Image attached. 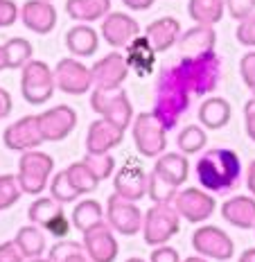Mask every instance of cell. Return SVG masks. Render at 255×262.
<instances>
[{
    "mask_svg": "<svg viewBox=\"0 0 255 262\" xmlns=\"http://www.w3.org/2000/svg\"><path fill=\"white\" fill-rule=\"evenodd\" d=\"M194 172H197L199 185L203 190H208L213 194H224L235 188L237 181H240L242 161L233 149L215 147V149H208L199 156Z\"/></svg>",
    "mask_w": 255,
    "mask_h": 262,
    "instance_id": "6da1fadb",
    "label": "cell"
},
{
    "mask_svg": "<svg viewBox=\"0 0 255 262\" xmlns=\"http://www.w3.org/2000/svg\"><path fill=\"white\" fill-rule=\"evenodd\" d=\"M190 95L192 93L183 84L176 63L165 66V68H160L158 81H156V100L151 113L165 124L167 131L174 129L176 122L183 118V113L190 108Z\"/></svg>",
    "mask_w": 255,
    "mask_h": 262,
    "instance_id": "7a4b0ae2",
    "label": "cell"
},
{
    "mask_svg": "<svg viewBox=\"0 0 255 262\" xmlns=\"http://www.w3.org/2000/svg\"><path fill=\"white\" fill-rule=\"evenodd\" d=\"M190 163L181 151H165L156 158L154 170L149 172V199L154 204H172L178 188L188 181Z\"/></svg>",
    "mask_w": 255,
    "mask_h": 262,
    "instance_id": "3957f363",
    "label": "cell"
},
{
    "mask_svg": "<svg viewBox=\"0 0 255 262\" xmlns=\"http://www.w3.org/2000/svg\"><path fill=\"white\" fill-rule=\"evenodd\" d=\"M176 70L192 95H210L221 81L224 63L217 52H208L201 57H181Z\"/></svg>",
    "mask_w": 255,
    "mask_h": 262,
    "instance_id": "277c9868",
    "label": "cell"
},
{
    "mask_svg": "<svg viewBox=\"0 0 255 262\" xmlns=\"http://www.w3.org/2000/svg\"><path fill=\"white\" fill-rule=\"evenodd\" d=\"M90 106L100 118L108 120L122 131H127V127L133 124V106L122 86L120 89H95L90 95Z\"/></svg>",
    "mask_w": 255,
    "mask_h": 262,
    "instance_id": "5b68a950",
    "label": "cell"
},
{
    "mask_svg": "<svg viewBox=\"0 0 255 262\" xmlns=\"http://www.w3.org/2000/svg\"><path fill=\"white\" fill-rule=\"evenodd\" d=\"M54 91H57L54 70L45 61L32 59L23 68V75H20V93H23V100L32 106H41L54 95Z\"/></svg>",
    "mask_w": 255,
    "mask_h": 262,
    "instance_id": "8992f818",
    "label": "cell"
},
{
    "mask_svg": "<svg viewBox=\"0 0 255 262\" xmlns=\"http://www.w3.org/2000/svg\"><path fill=\"white\" fill-rule=\"evenodd\" d=\"M181 231V215L172 204H154L145 212L143 237L149 247H163Z\"/></svg>",
    "mask_w": 255,
    "mask_h": 262,
    "instance_id": "52a82bcc",
    "label": "cell"
},
{
    "mask_svg": "<svg viewBox=\"0 0 255 262\" xmlns=\"http://www.w3.org/2000/svg\"><path fill=\"white\" fill-rule=\"evenodd\" d=\"M54 170V158L45 151L32 149L20 154L18 161V183L25 194H41L50 185V174Z\"/></svg>",
    "mask_w": 255,
    "mask_h": 262,
    "instance_id": "ba28073f",
    "label": "cell"
},
{
    "mask_svg": "<svg viewBox=\"0 0 255 262\" xmlns=\"http://www.w3.org/2000/svg\"><path fill=\"white\" fill-rule=\"evenodd\" d=\"M135 149L147 158H158L167 149V129L154 113H138L131 124Z\"/></svg>",
    "mask_w": 255,
    "mask_h": 262,
    "instance_id": "9c48e42d",
    "label": "cell"
},
{
    "mask_svg": "<svg viewBox=\"0 0 255 262\" xmlns=\"http://www.w3.org/2000/svg\"><path fill=\"white\" fill-rule=\"evenodd\" d=\"M27 217H30L32 224L45 228V231L57 239H66L70 233V222H68L66 212H63V204L57 201L54 196H39V199L30 206Z\"/></svg>",
    "mask_w": 255,
    "mask_h": 262,
    "instance_id": "30bf717a",
    "label": "cell"
},
{
    "mask_svg": "<svg viewBox=\"0 0 255 262\" xmlns=\"http://www.w3.org/2000/svg\"><path fill=\"white\" fill-rule=\"evenodd\" d=\"M192 249L197 251V255L219 262L230 260L235 253V244H233L228 233L219 226H210V224H203L192 233Z\"/></svg>",
    "mask_w": 255,
    "mask_h": 262,
    "instance_id": "8fae6325",
    "label": "cell"
},
{
    "mask_svg": "<svg viewBox=\"0 0 255 262\" xmlns=\"http://www.w3.org/2000/svg\"><path fill=\"white\" fill-rule=\"evenodd\" d=\"M106 222L120 235H135L143 228L145 215L135 206V201H129L118 192H113L106 201Z\"/></svg>",
    "mask_w": 255,
    "mask_h": 262,
    "instance_id": "7c38bea8",
    "label": "cell"
},
{
    "mask_svg": "<svg viewBox=\"0 0 255 262\" xmlns=\"http://www.w3.org/2000/svg\"><path fill=\"white\" fill-rule=\"evenodd\" d=\"M172 206L178 210V215L186 222L201 224L213 217L217 201L213 199V192H208L203 188H183V190H178Z\"/></svg>",
    "mask_w": 255,
    "mask_h": 262,
    "instance_id": "4fadbf2b",
    "label": "cell"
},
{
    "mask_svg": "<svg viewBox=\"0 0 255 262\" xmlns=\"http://www.w3.org/2000/svg\"><path fill=\"white\" fill-rule=\"evenodd\" d=\"M5 147L12 151H32V149H39V147L45 143L41 134V124H39V116H25L20 120H16L14 124H9L3 134Z\"/></svg>",
    "mask_w": 255,
    "mask_h": 262,
    "instance_id": "5bb4252c",
    "label": "cell"
},
{
    "mask_svg": "<svg viewBox=\"0 0 255 262\" xmlns=\"http://www.w3.org/2000/svg\"><path fill=\"white\" fill-rule=\"evenodd\" d=\"M54 79L57 89L68 95H86L93 84V73L77 59H61L54 66Z\"/></svg>",
    "mask_w": 255,
    "mask_h": 262,
    "instance_id": "9a60e30c",
    "label": "cell"
},
{
    "mask_svg": "<svg viewBox=\"0 0 255 262\" xmlns=\"http://www.w3.org/2000/svg\"><path fill=\"white\" fill-rule=\"evenodd\" d=\"M39 124L45 143H59V140L68 138L77 127V113L73 106L59 104L39 113Z\"/></svg>",
    "mask_w": 255,
    "mask_h": 262,
    "instance_id": "2e32d148",
    "label": "cell"
},
{
    "mask_svg": "<svg viewBox=\"0 0 255 262\" xmlns=\"http://www.w3.org/2000/svg\"><path fill=\"white\" fill-rule=\"evenodd\" d=\"M95 89H120L129 77V63L124 52H108L104 59H97L90 66Z\"/></svg>",
    "mask_w": 255,
    "mask_h": 262,
    "instance_id": "e0dca14e",
    "label": "cell"
},
{
    "mask_svg": "<svg viewBox=\"0 0 255 262\" xmlns=\"http://www.w3.org/2000/svg\"><path fill=\"white\" fill-rule=\"evenodd\" d=\"M100 34H102V39H104V43H108L111 48L124 50L135 36H140V25L135 23V18H131L129 14L111 12L102 20Z\"/></svg>",
    "mask_w": 255,
    "mask_h": 262,
    "instance_id": "ac0fdd59",
    "label": "cell"
},
{
    "mask_svg": "<svg viewBox=\"0 0 255 262\" xmlns=\"http://www.w3.org/2000/svg\"><path fill=\"white\" fill-rule=\"evenodd\" d=\"M84 249L90 255L93 262H115L120 247H118V239L113 235V228L108 226V222L100 224V226L90 228L84 233Z\"/></svg>",
    "mask_w": 255,
    "mask_h": 262,
    "instance_id": "d6986e66",
    "label": "cell"
},
{
    "mask_svg": "<svg viewBox=\"0 0 255 262\" xmlns=\"http://www.w3.org/2000/svg\"><path fill=\"white\" fill-rule=\"evenodd\" d=\"M20 20L34 34H50L57 27V9L52 0H27L20 7Z\"/></svg>",
    "mask_w": 255,
    "mask_h": 262,
    "instance_id": "ffe728a7",
    "label": "cell"
},
{
    "mask_svg": "<svg viewBox=\"0 0 255 262\" xmlns=\"http://www.w3.org/2000/svg\"><path fill=\"white\" fill-rule=\"evenodd\" d=\"M113 188L124 199L140 201L149 192V174H145L143 167L135 165V163H127L113 179Z\"/></svg>",
    "mask_w": 255,
    "mask_h": 262,
    "instance_id": "44dd1931",
    "label": "cell"
},
{
    "mask_svg": "<svg viewBox=\"0 0 255 262\" xmlns=\"http://www.w3.org/2000/svg\"><path fill=\"white\" fill-rule=\"evenodd\" d=\"M124 131L111 124L108 120L100 118L88 127L86 134V154H108L122 143Z\"/></svg>",
    "mask_w": 255,
    "mask_h": 262,
    "instance_id": "7402d4cb",
    "label": "cell"
},
{
    "mask_svg": "<svg viewBox=\"0 0 255 262\" xmlns=\"http://www.w3.org/2000/svg\"><path fill=\"white\" fill-rule=\"evenodd\" d=\"M217 32L210 25H194L183 32L178 39V52L181 57H201V54L215 52Z\"/></svg>",
    "mask_w": 255,
    "mask_h": 262,
    "instance_id": "603a6c76",
    "label": "cell"
},
{
    "mask_svg": "<svg viewBox=\"0 0 255 262\" xmlns=\"http://www.w3.org/2000/svg\"><path fill=\"white\" fill-rule=\"evenodd\" d=\"M156 52L154 46L149 43L147 36H135V39L124 48V57H127L129 70H133L138 77H147L156 68Z\"/></svg>",
    "mask_w": 255,
    "mask_h": 262,
    "instance_id": "cb8c5ba5",
    "label": "cell"
},
{
    "mask_svg": "<svg viewBox=\"0 0 255 262\" xmlns=\"http://www.w3.org/2000/svg\"><path fill=\"white\" fill-rule=\"evenodd\" d=\"M145 36L149 39L156 52H167L181 39V23L176 18H172V16H163V18L151 20L145 27Z\"/></svg>",
    "mask_w": 255,
    "mask_h": 262,
    "instance_id": "d4e9b609",
    "label": "cell"
},
{
    "mask_svg": "<svg viewBox=\"0 0 255 262\" xmlns=\"http://www.w3.org/2000/svg\"><path fill=\"white\" fill-rule=\"evenodd\" d=\"M221 217L235 228H255V196L237 194L221 204Z\"/></svg>",
    "mask_w": 255,
    "mask_h": 262,
    "instance_id": "484cf974",
    "label": "cell"
},
{
    "mask_svg": "<svg viewBox=\"0 0 255 262\" xmlns=\"http://www.w3.org/2000/svg\"><path fill=\"white\" fill-rule=\"evenodd\" d=\"M66 14L77 23H95L111 14V0H68Z\"/></svg>",
    "mask_w": 255,
    "mask_h": 262,
    "instance_id": "4316f807",
    "label": "cell"
},
{
    "mask_svg": "<svg viewBox=\"0 0 255 262\" xmlns=\"http://www.w3.org/2000/svg\"><path fill=\"white\" fill-rule=\"evenodd\" d=\"M63 41H66V48L75 57H93L97 52V48H100V36H97V32L90 25H84V23L70 27Z\"/></svg>",
    "mask_w": 255,
    "mask_h": 262,
    "instance_id": "83f0119b",
    "label": "cell"
},
{
    "mask_svg": "<svg viewBox=\"0 0 255 262\" xmlns=\"http://www.w3.org/2000/svg\"><path fill=\"white\" fill-rule=\"evenodd\" d=\"M230 104L224 100V97H208L203 100V104L199 106V122L203 124L205 129H221L230 122Z\"/></svg>",
    "mask_w": 255,
    "mask_h": 262,
    "instance_id": "f1b7e54d",
    "label": "cell"
},
{
    "mask_svg": "<svg viewBox=\"0 0 255 262\" xmlns=\"http://www.w3.org/2000/svg\"><path fill=\"white\" fill-rule=\"evenodd\" d=\"M226 12V0H190L188 3V16L197 25H210L219 23Z\"/></svg>",
    "mask_w": 255,
    "mask_h": 262,
    "instance_id": "f546056e",
    "label": "cell"
},
{
    "mask_svg": "<svg viewBox=\"0 0 255 262\" xmlns=\"http://www.w3.org/2000/svg\"><path fill=\"white\" fill-rule=\"evenodd\" d=\"M100 224H104V210H102L100 201L84 199V201H79V204L75 206V210H73V226L77 228V231L86 233V231H90V228L100 226Z\"/></svg>",
    "mask_w": 255,
    "mask_h": 262,
    "instance_id": "4dcf8cb0",
    "label": "cell"
},
{
    "mask_svg": "<svg viewBox=\"0 0 255 262\" xmlns=\"http://www.w3.org/2000/svg\"><path fill=\"white\" fill-rule=\"evenodd\" d=\"M14 242L18 244V249L23 251V255L30 258V260L32 258H43V253H45V235H43L41 226H36V224L18 228Z\"/></svg>",
    "mask_w": 255,
    "mask_h": 262,
    "instance_id": "1f68e13d",
    "label": "cell"
},
{
    "mask_svg": "<svg viewBox=\"0 0 255 262\" xmlns=\"http://www.w3.org/2000/svg\"><path fill=\"white\" fill-rule=\"evenodd\" d=\"M50 260L52 262H93L90 255L86 253L84 244L73 242V239H59L50 249Z\"/></svg>",
    "mask_w": 255,
    "mask_h": 262,
    "instance_id": "d6a6232c",
    "label": "cell"
},
{
    "mask_svg": "<svg viewBox=\"0 0 255 262\" xmlns=\"http://www.w3.org/2000/svg\"><path fill=\"white\" fill-rule=\"evenodd\" d=\"M208 143V136H205L203 127H199V124H188L183 131H178V138H176V145L178 149H181V154H199V151L205 147Z\"/></svg>",
    "mask_w": 255,
    "mask_h": 262,
    "instance_id": "836d02e7",
    "label": "cell"
},
{
    "mask_svg": "<svg viewBox=\"0 0 255 262\" xmlns=\"http://www.w3.org/2000/svg\"><path fill=\"white\" fill-rule=\"evenodd\" d=\"M32 54H34L32 43L20 39V36L9 39L7 43H5V57H7L9 68H25V66L32 61Z\"/></svg>",
    "mask_w": 255,
    "mask_h": 262,
    "instance_id": "e575fe53",
    "label": "cell"
},
{
    "mask_svg": "<svg viewBox=\"0 0 255 262\" xmlns=\"http://www.w3.org/2000/svg\"><path fill=\"white\" fill-rule=\"evenodd\" d=\"M68 177L70 181H73V185L77 188L79 194H86V192H93V190H97V185H100L102 181L95 177L93 172H90V167L86 165L84 161H77L73 163V165H68Z\"/></svg>",
    "mask_w": 255,
    "mask_h": 262,
    "instance_id": "d590c367",
    "label": "cell"
},
{
    "mask_svg": "<svg viewBox=\"0 0 255 262\" xmlns=\"http://www.w3.org/2000/svg\"><path fill=\"white\" fill-rule=\"evenodd\" d=\"M48 188H50V196H54V199L61 201V204H73V201H77L81 196L77 192V188L73 185V181H70V177H68L66 170L54 174Z\"/></svg>",
    "mask_w": 255,
    "mask_h": 262,
    "instance_id": "8d00e7d4",
    "label": "cell"
},
{
    "mask_svg": "<svg viewBox=\"0 0 255 262\" xmlns=\"http://www.w3.org/2000/svg\"><path fill=\"white\" fill-rule=\"evenodd\" d=\"M20 194H25V192L18 183V177H14V174H0V210L12 208L16 201L20 199Z\"/></svg>",
    "mask_w": 255,
    "mask_h": 262,
    "instance_id": "74e56055",
    "label": "cell"
},
{
    "mask_svg": "<svg viewBox=\"0 0 255 262\" xmlns=\"http://www.w3.org/2000/svg\"><path fill=\"white\" fill-rule=\"evenodd\" d=\"M81 161L90 167V172H93L100 181L108 179L113 174V170H115V161H113L111 154H86Z\"/></svg>",
    "mask_w": 255,
    "mask_h": 262,
    "instance_id": "f35d334b",
    "label": "cell"
},
{
    "mask_svg": "<svg viewBox=\"0 0 255 262\" xmlns=\"http://www.w3.org/2000/svg\"><path fill=\"white\" fill-rule=\"evenodd\" d=\"M240 75H242V81L246 84V89L255 95V50L246 52L240 59Z\"/></svg>",
    "mask_w": 255,
    "mask_h": 262,
    "instance_id": "ab89813d",
    "label": "cell"
},
{
    "mask_svg": "<svg viewBox=\"0 0 255 262\" xmlns=\"http://www.w3.org/2000/svg\"><path fill=\"white\" fill-rule=\"evenodd\" d=\"M235 36H237V41H240L242 46L255 48V12L251 16H246L244 20H240Z\"/></svg>",
    "mask_w": 255,
    "mask_h": 262,
    "instance_id": "60d3db41",
    "label": "cell"
},
{
    "mask_svg": "<svg viewBox=\"0 0 255 262\" xmlns=\"http://www.w3.org/2000/svg\"><path fill=\"white\" fill-rule=\"evenodd\" d=\"M226 9L235 20H244L255 12V0H226Z\"/></svg>",
    "mask_w": 255,
    "mask_h": 262,
    "instance_id": "b9f144b4",
    "label": "cell"
},
{
    "mask_svg": "<svg viewBox=\"0 0 255 262\" xmlns=\"http://www.w3.org/2000/svg\"><path fill=\"white\" fill-rule=\"evenodd\" d=\"M0 262H25L23 251L18 249V244L14 239H7V242L0 244Z\"/></svg>",
    "mask_w": 255,
    "mask_h": 262,
    "instance_id": "7bdbcfd3",
    "label": "cell"
},
{
    "mask_svg": "<svg viewBox=\"0 0 255 262\" xmlns=\"http://www.w3.org/2000/svg\"><path fill=\"white\" fill-rule=\"evenodd\" d=\"M18 18V7L14 0H0V27H9Z\"/></svg>",
    "mask_w": 255,
    "mask_h": 262,
    "instance_id": "ee69618b",
    "label": "cell"
},
{
    "mask_svg": "<svg viewBox=\"0 0 255 262\" xmlns=\"http://www.w3.org/2000/svg\"><path fill=\"white\" fill-rule=\"evenodd\" d=\"M149 262H181V255H178L176 249L163 244V247H156L154 251H151Z\"/></svg>",
    "mask_w": 255,
    "mask_h": 262,
    "instance_id": "f6af8a7d",
    "label": "cell"
},
{
    "mask_svg": "<svg viewBox=\"0 0 255 262\" xmlns=\"http://www.w3.org/2000/svg\"><path fill=\"white\" fill-rule=\"evenodd\" d=\"M244 124H246L248 138L255 143V95L246 102V106H244Z\"/></svg>",
    "mask_w": 255,
    "mask_h": 262,
    "instance_id": "bcb514c9",
    "label": "cell"
},
{
    "mask_svg": "<svg viewBox=\"0 0 255 262\" xmlns=\"http://www.w3.org/2000/svg\"><path fill=\"white\" fill-rule=\"evenodd\" d=\"M9 113H12V95L0 86V120L7 118Z\"/></svg>",
    "mask_w": 255,
    "mask_h": 262,
    "instance_id": "7dc6e473",
    "label": "cell"
},
{
    "mask_svg": "<svg viewBox=\"0 0 255 262\" xmlns=\"http://www.w3.org/2000/svg\"><path fill=\"white\" fill-rule=\"evenodd\" d=\"M154 3L156 0H122V5H127L133 12H145V9H149Z\"/></svg>",
    "mask_w": 255,
    "mask_h": 262,
    "instance_id": "c3c4849f",
    "label": "cell"
},
{
    "mask_svg": "<svg viewBox=\"0 0 255 262\" xmlns=\"http://www.w3.org/2000/svg\"><path fill=\"white\" fill-rule=\"evenodd\" d=\"M246 188L248 192L255 196V158L248 163V170H246Z\"/></svg>",
    "mask_w": 255,
    "mask_h": 262,
    "instance_id": "681fc988",
    "label": "cell"
},
{
    "mask_svg": "<svg viewBox=\"0 0 255 262\" xmlns=\"http://www.w3.org/2000/svg\"><path fill=\"white\" fill-rule=\"evenodd\" d=\"M240 262H255V247L244 251V253L240 255Z\"/></svg>",
    "mask_w": 255,
    "mask_h": 262,
    "instance_id": "f907efd6",
    "label": "cell"
},
{
    "mask_svg": "<svg viewBox=\"0 0 255 262\" xmlns=\"http://www.w3.org/2000/svg\"><path fill=\"white\" fill-rule=\"evenodd\" d=\"M7 57H5V46H0V70H7Z\"/></svg>",
    "mask_w": 255,
    "mask_h": 262,
    "instance_id": "816d5d0a",
    "label": "cell"
},
{
    "mask_svg": "<svg viewBox=\"0 0 255 262\" xmlns=\"http://www.w3.org/2000/svg\"><path fill=\"white\" fill-rule=\"evenodd\" d=\"M183 262H208V258H203V255H192V258H186Z\"/></svg>",
    "mask_w": 255,
    "mask_h": 262,
    "instance_id": "f5cc1de1",
    "label": "cell"
},
{
    "mask_svg": "<svg viewBox=\"0 0 255 262\" xmlns=\"http://www.w3.org/2000/svg\"><path fill=\"white\" fill-rule=\"evenodd\" d=\"M30 262H52L50 258H32Z\"/></svg>",
    "mask_w": 255,
    "mask_h": 262,
    "instance_id": "db71d44e",
    "label": "cell"
},
{
    "mask_svg": "<svg viewBox=\"0 0 255 262\" xmlns=\"http://www.w3.org/2000/svg\"><path fill=\"white\" fill-rule=\"evenodd\" d=\"M124 262H145L143 258H129V260H124Z\"/></svg>",
    "mask_w": 255,
    "mask_h": 262,
    "instance_id": "11a10c76",
    "label": "cell"
},
{
    "mask_svg": "<svg viewBox=\"0 0 255 262\" xmlns=\"http://www.w3.org/2000/svg\"><path fill=\"white\" fill-rule=\"evenodd\" d=\"M253 231H255V228H253Z\"/></svg>",
    "mask_w": 255,
    "mask_h": 262,
    "instance_id": "9f6ffc18",
    "label": "cell"
}]
</instances>
